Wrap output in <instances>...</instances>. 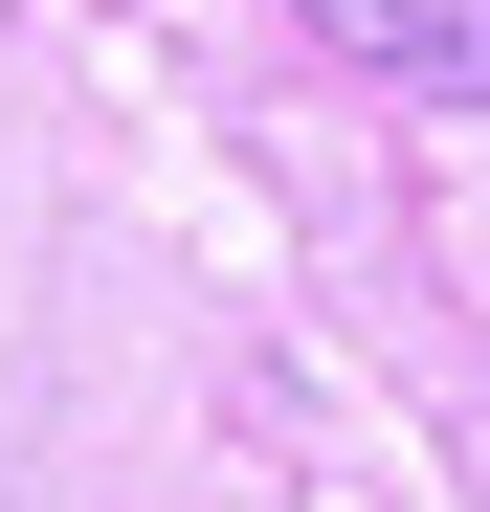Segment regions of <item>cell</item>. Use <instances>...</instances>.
Instances as JSON below:
<instances>
[{"instance_id": "1", "label": "cell", "mask_w": 490, "mask_h": 512, "mask_svg": "<svg viewBox=\"0 0 490 512\" xmlns=\"http://www.w3.org/2000/svg\"><path fill=\"white\" fill-rule=\"evenodd\" d=\"M335 67H401V90H446V112H490V0H290Z\"/></svg>"}]
</instances>
